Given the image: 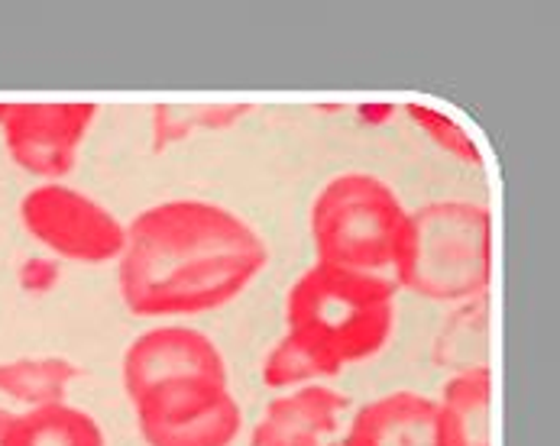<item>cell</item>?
Instances as JSON below:
<instances>
[{
    "label": "cell",
    "instance_id": "19",
    "mask_svg": "<svg viewBox=\"0 0 560 446\" xmlns=\"http://www.w3.org/2000/svg\"><path fill=\"white\" fill-rule=\"evenodd\" d=\"M327 446H340V441H330V444H327Z\"/></svg>",
    "mask_w": 560,
    "mask_h": 446
},
{
    "label": "cell",
    "instance_id": "17",
    "mask_svg": "<svg viewBox=\"0 0 560 446\" xmlns=\"http://www.w3.org/2000/svg\"><path fill=\"white\" fill-rule=\"evenodd\" d=\"M10 418H13V411H3V408H0V446H3V437H7Z\"/></svg>",
    "mask_w": 560,
    "mask_h": 446
},
{
    "label": "cell",
    "instance_id": "8",
    "mask_svg": "<svg viewBox=\"0 0 560 446\" xmlns=\"http://www.w3.org/2000/svg\"><path fill=\"white\" fill-rule=\"evenodd\" d=\"M124 391L137 404L147 391L168 382H228V363L211 337L185 324H165L140 333L124 353ZM231 385V382H228Z\"/></svg>",
    "mask_w": 560,
    "mask_h": 446
},
{
    "label": "cell",
    "instance_id": "18",
    "mask_svg": "<svg viewBox=\"0 0 560 446\" xmlns=\"http://www.w3.org/2000/svg\"><path fill=\"white\" fill-rule=\"evenodd\" d=\"M3 114H7V104H0V124H3Z\"/></svg>",
    "mask_w": 560,
    "mask_h": 446
},
{
    "label": "cell",
    "instance_id": "12",
    "mask_svg": "<svg viewBox=\"0 0 560 446\" xmlns=\"http://www.w3.org/2000/svg\"><path fill=\"white\" fill-rule=\"evenodd\" d=\"M3 446H107L101 424L69 401L26 408L10 418Z\"/></svg>",
    "mask_w": 560,
    "mask_h": 446
},
{
    "label": "cell",
    "instance_id": "11",
    "mask_svg": "<svg viewBox=\"0 0 560 446\" xmlns=\"http://www.w3.org/2000/svg\"><path fill=\"white\" fill-rule=\"evenodd\" d=\"M438 404L441 446H492V375L489 366L457 372L444 382Z\"/></svg>",
    "mask_w": 560,
    "mask_h": 446
},
{
    "label": "cell",
    "instance_id": "3",
    "mask_svg": "<svg viewBox=\"0 0 560 446\" xmlns=\"http://www.w3.org/2000/svg\"><path fill=\"white\" fill-rule=\"evenodd\" d=\"M396 289L438 304L486 297L492 279V218L477 201L444 198L408 211L393 262Z\"/></svg>",
    "mask_w": 560,
    "mask_h": 446
},
{
    "label": "cell",
    "instance_id": "2",
    "mask_svg": "<svg viewBox=\"0 0 560 446\" xmlns=\"http://www.w3.org/2000/svg\"><path fill=\"white\" fill-rule=\"evenodd\" d=\"M396 330V282L386 275L308 266L285 295V340H292L320 378L373 360Z\"/></svg>",
    "mask_w": 560,
    "mask_h": 446
},
{
    "label": "cell",
    "instance_id": "15",
    "mask_svg": "<svg viewBox=\"0 0 560 446\" xmlns=\"http://www.w3.org/2000/svg\"><path fill=\"white\" fill-rule=\"evenodd\" d=\"M253 107L246 104H185V107H156L153 114V149L162 152L165 146L188 140L205 130H228L237 127Z\"/></svg>",
    "mask_w": 560,
    "mask_h": 446
},
{
    "label": "cell",
    "instance_id": "10",
    "mask_svg": "<svg viewBox=\"0 0 560 446\" xmlns=\"http://www.w3.org/2000/svg\"><path fill=\"white\" fill-rule=\"evenodd\" d=\"M340 446H441L438 404L418 391H393L363 404Z\"/></svg>",
    "mask_w": 560,
    "mask_h": 446
},
{
    "label": "cell",
    "instance_id": "1",
    "mask_svg": "<svg viewBox=\"0 0 560 446\" xmlns=\"http://www.w3.org/2000/svg\"><path fill=\"white\" fill-rule=\"evenodd\" d=\"M266 262V239L241 214L172 198L127 223L117 285L133 317H191L241 297Z\"/></svg>",
    "mask_w": 560,
    "mask_h": 446
},
{
    "label": "cell",
    "instance_id": "5",
    "mask_svg": "<svg viewBox=\"0 0 560 446\" xmlns=\"http://www.w3.org/2000/svg\"><path fill=\"white\" fill-rule=\"evenodd\" d=\"M20 223L49 253L81 266L114 262L127 243V223L117 221V214L91 195L62 181H46L26 191L20 201Z\"/></svg>",
    "mask_w": 560,
    "mask_h": 446
},
{
    "label": "cell",
    "instance_id": "6",
    "mask_svg": "<svg viewBox=\"0 0 560 446\" xmlns=\"http://www.w3.org/2000/svg\"><path fill=\"white\" fill-rule=\"evenodd\" d=\"M147 446H231L241 437L243 411L228 382H168L137 404Z\"/></svg>",
    "mask_w": 560,
    "mask_h": 446
},
{
    "label": "cell",
    "instance_id": "13",
    "mask_svg": "<svg viewBox=\"0 0 560 446\" xmlns=\"http://www.w3.org/2000/svg\"><path fill=\"white\" fill-rule=\"evenodd\" d=\"M75 378H81V369L66 356L7 360L0 363V395L23 408L59 404L66 401Z\"/></svg>",
    "mask_w": 560,
    "mask_h": 446
},
{
    "label": "cell",
    "instance_id": "7",
    "mask_svg": "<svg viewBox=\"0 0 560 446\" xmlns=\"http://www.w3.org/2000/svg\"><path fill=\"white\" fill-rule=\"evenodd\" d=\"M97 104H7L0 133L10 159L36 175L59 181L66 178L97 120Z\"/></svg>",
    "mask_w": 560,
    "mask_h": 446
},
{
    "label": "cell",
    "instance_id": "9",
    "mask_svg": "<svg viewBox=\"0 0 560 446\" xmlns=\"http://www.w3.org/2000/svg\"><path fill=\"white\" fill-rule=\"evenodd\" d=\"M350 398L330 385H302L266 404L249 446H327L340 431Z\"/></svg>",
    "mask_w": 560,
    "mask_h": 446
},
{
    "label": "cell",
    "instance_id": "4",
    "mask_svg": "<svg viewBox=\"0 0 560 446\" xmlns=\"http://www.w3.org/2000/svg\"><path fill=\"white\" fill-rule=\"evenodd\" d=\"M408 208L380 175L340 172L312 201V243L324 266L383 275L399 253Z\"/></svg>",
    "mask_w": 560,
    "mask_h": 446
},
{
    "label": "cell",
    "instance_id": "16",
    "mask_svg": "<svg viewBox=\"0 0 560 446\" xmlns=\"http://www.w3.org/2000/svg\"><path fill=\"white\" fill-rule=\"evenodd\" d=\"M405 110H408V117L421 127V133H424V137H431L438 146L444 149V152H451V155H454V159H460V162L480 165V152H477V146H474V140H470V137H467V130H464V127H457L451 117H444L441 110L424 107V104H408Z\"/></svg>",
    "mask_w": 560,
    "mask_h": 446
},
{
    "label": "cell",
    "instance_id": "14",
    "mask_svg": "<svg viewBox=\"0 0 560 446\" xmlns=\"http://www.w3.org/2000/svg\"><path fill=\"white\" fill-rule=\"evenodd\" d=\"M489 356V310L486 297L457 304L454 314L441 324L434 337V363L457 372H470L486 366Z\"/></svg>",
    "mask_w": 560,
    "mask_h": 446
}]
</instances>
